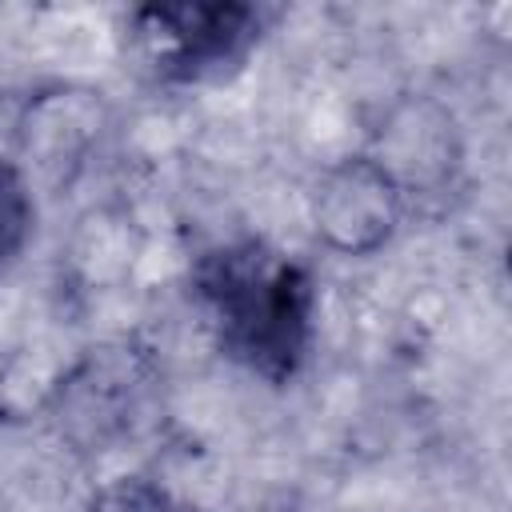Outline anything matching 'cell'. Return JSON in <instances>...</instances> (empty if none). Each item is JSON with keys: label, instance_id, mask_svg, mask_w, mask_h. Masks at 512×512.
I'll return each instance as SVG.
<instances>
[{"label": "cell", "instance_id": "cell-1", "mask_svg": "<svg viewBox=\"0 0 512 512\" xmlns=\"http://www.w3.org/2000/svg\"><path fill=\"white\" fill-rule=\"evenodd\" d=\"M188 300L224 364L264 388H288L312 364L320 340V276L316 268L240 232L204 244L188 260Z\"/></svg>", "mask_w": 512, "mask_h": 512}, {"label": "cell", "instance_id": "cell-2", "mask_svg": "<svg viewBox=\"0 0 512 512\" xmlns=\"http://www.w3.org/2000/svg\"><path fill=\"white\" fill-rule=\"evenodd\" d=\"M276 12L248 0H172L124 12V48L156 88H208L248 68Z\"/></svg>", "mask_w": 512, "mask_h": 512}, {"label": "cell", "instance_id": "cell-3", "mask_svg": "<svg viewBox=\"0 0 512 512\" xmlns=\"http://www.w3.org/2000/svg\"><path fill=\"white\" fill-rule=\"evenodd\" d=\"M412 216L408 192L368 148L328 160L308 188L312 236L324 252L344 260L380 256Z\"/></svg>", "mask_w": 512, "mask_h": 512}, {"label": "cell", "instance_id": "cell-4", "mask_svg": "<svg viewBox=\"0 0 512 512\" xmlns=\"http://www.w3.org/2000/svg\"><path fill=\"white\" fill-rule=\"evenodd\" d=\"M368 152L400 180V188L412 200V212H420L424 200L444 196L456 184V172L464 164L456 120L432 96L400 100L388 112L380 140L368 144Z\"/></svg>", "mask_w": 512, "mask_h": 512}, {"label": "cell", "instance_id": "cell-5", "mask_svg": "<svg viewBox=\"0 0 512 512\" xmlns=\"http://www.w3.org/2000/svg\"><path fill=\"white\" fill-rule=\"evenodd\" d=\"M40 204L32 176L20 160L0 152V276H8L36 240Z\"/></svg>", "mask_w": 512, "mask_h": 512}, {"label": "cell", "instance_id": "cell-6", "mask_svg": "<svg viewBox=\"0 0 512 512\" xmlns=\"http://www.w3.org/2000/svg\"><path fill=\"white\" fill-rule=\"evenodd\" d=\"M80 512H196V504L152 472H116L92 484Z\"/></svg>", "mask_w": 512, "mask_h": 512}]
</instances>
